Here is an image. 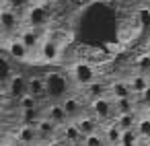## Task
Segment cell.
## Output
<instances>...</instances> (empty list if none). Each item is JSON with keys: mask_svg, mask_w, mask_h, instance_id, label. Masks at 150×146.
<instances>
[{"mask_svg": "<svg viewBox=\"0 0 150 146\" xmlns=\"http://www.w3.org/2000/svg\"><path fill=\"white\" fill-rule=\"evenodd\" d=\"M146 115H148V117H150V107H148V109H146Z\"/></svg>", "mask_w": 150, "mask_h": 146, "instance_id": "27", "label": "cell"}, {"mask_svg": "<svg viewBox=\"0 0 150 146\" xmlns=\"http://www.w3.org/2000/svg\"><path fill=\"white\" fill-rule=\"evenodd\" d=\"M0 35H2V29H0Z\"/></svg>", "mask_w": 150, "mask_h": 146, "instance_id": "28", "label": "cell"}, {"mask_svg": "<svg viewBox=\"0 0 150 146\" xmlns=\"http://www.w3.org/2000/svg\"><path fill=\"white\" fill-rule=\"evenodd\" d=\"M136 132H138V136H140L142 142H150V117L146 113L140 115V119L136 123Z\"/></svg>", "mask_w": 150, "mask_h": 146, "instance_id": "20", "label": "cell"}, {"mask_svg": "<svg viewBox=\"0 0 150 146\" xmlns=\"http://www.w3.org/2000/svg\"><path fill=\"white\" fill-rule=\"evenodd\" d=\"M60 138H62L68 146H82V140H84V136H82V132L78 130L76 121L64 123V125L60 128Z\"/></svg>", "mask_w": 150, "mask_h": 146, "instance_id": "9", "label": "cell"}, {"mask_svg": "<svg viewBox=\"0 0 150 146\" xmlns=\"http://www.w3.org/2000/svg\"><path fill=\"white\" fill-rule=\"evenodd\" d=\"M138 119H140V113H125V115H117L113 121L121 132H127V130H136Z\"/></svg>", "mask_w": 150, "mask_h": 146, "instance_id": "17", "label": "cell"}, {"mask_svg": "<svg viewBox=\"0 0 150 146\" xmlns=\"http://www.w3.org/2000/svg\"><path fill=\"white\" fill-rule=\"evenodd\" d=\"M8 95L15 97L17 101L21 97L29 95V76H25L21 72L19 74H11V78H8Z\"/></svg>", "mask_w": 150, "mask_h": 146, "instance_id": "6", "label": "cell"}, {"mask_svg": "<svg viewBox=\"0 0 150 146\" xmlns=\"http://www.w3.org/2000/svg\"><path fill=\"white\" fill-rule=\"evenodd\" d=\"M91 113H93V115L99 119V123H103V125L111 123V121L117 117L113 99H111L109 95H107V97H101V99H97V101H93V103H91Z\"/></svg>", "mask_w": 150, "mask_h": 146, "instance_id": "3", "label": "cell"}, {"mask_svg": "<svg viewBox=\"0 0 150 146\" xmlns=\"http://www.w3.org/2000/svg\"><path fill=\"white\" fill-rule=\"evenodd\" d=\"M127 84H129V89L134 91V95H142L148 86H150V76L148 74H142V72H132V74H127Z\"/></svg>", "mask_w": 150, "mask_h": 146, "instance_id": "14", "label": "cell"}, {"mask_svg": "<svg viewBox=\"0 0 150 146\" xmlns=\"http://www.w3.org/2000/svg\"><path fill=\"white\" fill-rule=\"evenodd\" d=\"M72 80V86L76 89H86L88 84L97 82L99 80V70L95 64L86 62V60H78V62H72L68 72H66Z\"/></svg>", "mask_w": 150, "mask_h": 146, "instance_id": "1", "label": "cell"}, {"mask_svg": "<svg viewBox=\"0 0 150 146\" xmlns=\"http://www.w3.org/2000/svg\"><path fill=\"white\" fill-rule=\"evenodd\" d=\"M113 105H115V113L117 115H125V113H138V105H136V99H113Z\"/></svg>", "mask_w": 150, "mask_h": 146, "instance_id": "18", "label": "cell"}, {"mask_svg": "<svg viewBox=\"0 0 150 146\" xmlns=\"http://www.w3.org/2000/svg\"><path fill=\"white\" fill-rule=\"evenodd\" d=\"M140 136L136 130H127V132H121V140H119V146H140Z\"/></svg>", "mask_w": 150, "mask_h": 146, "instance_id": "21", "label": "cell"}, {"mask_svg": "<svg viewBox=\"0 0 150 146\" xmlns=\"http://www.w3.org/2000/svg\"><path fill=\"white\" fill-rule=\"evenodd\" d=\"M82 146H107L105 144V138H103V134H91V136H86L84 140H82Z\"/></svg>", "mask_w": 150, "mask_h": 146, "instance_id": "23", "label": "cell"}, {"mask_svg": "<svg viewBox=\"0 0 150 146\" xmlns=\"http://www.w3.org/2000/svg\"><path fill=\"white\" fill-rule=\"evenodd\" d=\"M17 105H19V111H27V109H39L41 107V103L33 97V95H25V97H21L19 101H17Z\"/></svg>", "mask_w": 150, "mask_h": 146, "instance_id": "22", "label": "cell"}, {"mask_svg": "<svg viewBox=\"0 0 150 146\" xmlns=\"http://www.w3.org/2000/svg\"><path fill=\"white\" fill-rule=\"evenodd\" d=\"M146 146H150V142H148V144H146Z\"/></svg>", "mask_w": 150, "mask_h": 146, "instance_id": "29", "label": "cell"}, {"mask_svg": "<svg viewBox=\"0 0 150 146\" xmlns=\"http://www.w3.org/2000/svg\"><path fill=\"white\" fill-rule=\"evenodd\" d=\"M35 130H37L39 142H50V140H54V138H58V136H60V128H58L52 119H47L45 115L35 123Z\"/></svg>", "mask_w": 150, "mask_h": 146, "instance_id": "10", "label": "cell"}, {"mask_svg": "<svg viewBox=\"0 0 150 146\" xmlns=\"http://www.w3.org/2000/svg\"><path fill=\"white\" fill-rule=\"evenodd\" d=\"M39 60H41V64H54V62H58L60 58H62V54H64V45H60L58 41H54V39H47V37H43V41H41V45H39Z\"/></svg>", "mask_w": 150, "mask_h": 146, "instance_id": "4", "label": "cell"}, {"mask_svg": "<svg viewBox=\"0 0 150 146\" xmlns=\"http://www.w3.org/2000/svg\"><path fill=\"white\" fill-rule=\"evenodd\" d=\"M43 146H68V144H66V142H64V140H62V138L58 136V138H54V140H50V142H45Z\"/></svg>", "mask_w": 150, "mask_h": 146, "instance_id": "24", "label": "cell"}, {"mask_svg": "<svg viewBox=\"0 0 150 146\" xmlns=\"http://www.w3.org/2000/svg\"><path fill=\"white\" fill-rule=\"evenodd\" d=\"M4 47L8 52V56L17 62H29V56L31 52L25 47V43L19 39V37H13V39H4Z\"/></svg>", "mask_w": 150, "mask_h": 146, "instance_id": "7", "label": "cell"}, {"mask_svg": "<svg viewBox=\"0 0 150 146\" xmlns=\"http://www.w3.org/2000/svg\"><path fill=\"white\" fill-rule=\"evenodd\" d=\"M6 146H23V144H21V142H17V140H13V142H8Z\"/></svg>", "mask_w": 150, "mask_h": 146, "instance_id": "25", "label": "cell"}, {"mask_svg": "<svg viewBox=\"0 0 150 146\" xmlns=\"http://www.w3.org/2000/svg\"><path fill=\"white\" fill-rule=\"evenodd\" d=\"M132 66H134L136 72H142V74H148V76H150V54H146V52L138 54V56L134 58Z\"/></svg>", "mask_w": 150, "mask_h": 146, "instance_id": "19", "label": "cell"}, {"mask_svg": "<svg viewBox=\"0 0 150 146\" xmlns=\"http://www.w3.org/2000/svg\"><path fill=\"white\" fill-rule=\"evenodd\" d=\"M103 138H105V144L107 146H119V140H121V130L115 125V121L103 125Z\"/></svg>", "mask_w": 150, "mask_h": 146, "instance_id": "16", "label": "cell"}, {"mask_svg": "<svg viewBox=\"0 0 150 146\" xmlns=\"http://www.w3.org/2000/svg\"><path fill=\"white\" fill-rule=\"evenodd\" d=\"M29 95H33L41 105L50 101L47 97V86H45V76L43 74H31L29 76Z\"/></svg>", "mask_w": 150, "mask_h": 146, "instance_id": "8", "label": "cell"}, {"mask_svg": "<svg viewBox=\"0 0 150 146\" xmlns=\"http://www.w3.org/2000/svg\"><path fill=\"white\" fill-rule=\"evenodd\" d=\"M17 142H21L23 146H33L39 142V136H37V130L35 125H23L17 130Z\"/></svg>", "mask_w": 150, "mask_h": 146, "instance_id": "15", "label": "cell"}, {"mask_svg": "<svg viewBox=\"0 0 150 146\" xmlns=\"http://www.w3.org/2000/svg\"><path fill=\"white\" fill-rule=\"evenodd\" d=\"M43 115H45L47 119H52L58 128H62L64 123H68V121H70L60 101H50V103H47V107H45V111H43Z\"/></svg>", "mask_w": 150, "mask_h": 146, "instance_id": "12", "label": "cell"}, {"mask_svg": "<svg viewBox=\"0 0 150 146\" xmlns=\"http://www.w3.org/2000/svg\"><path fill=\"white\" fill-rule=\"evenodd\" d=\"M76 125H78V130L82 132V136H84V138H86V136H91V134H97V132H99V128H101L99 119H97L93 113H84V115H80V117L76 119Z\"/></svg>", "mask_w": 150, "mask_h": 146, "instance_id": "13", "label": "cell"}, {"mask_svg": "<svg viewBox=\"0 0 150 146\" xmlns=\"http://www.w3.org/2000/svg\"><path fill=\"white\" fill-rule=\"evenodd\" d=\"M109 97L111 99H134V91L129 89L125 78L109 80Z\"/></svg>", "mask_w": 150, "mask_h": 146, "instance_id": "11", "label": "cell"}, {"mask_svg": "<svg viewBox=\"0 0 150 146\" xmlns=\"http://www.w3.org/2000/svg\"><path fill=\"white\" fill-rule=\"evenodd\" d=\"M45 76V86H47V97L50 101H62L64 97L70 95L72 91V80L66 72L62 70H50Z\"/></svg>", "mask_w": 150, "mask_h": 146, "instance_id": "2", "label": "cell"}, {"mask_svg": "<svg viewBox=\"0 0 150 146\" xmlns=\"http://www.w3.org/2000/svg\"><path fill=\"white\" fill-rule=\"evenodd\" d=\"M60 103H62V107H64V111H66V115H68L70 121H76L80 115H84V101H82V97L70 93Z\"/></svg>", "mask_w": 150, "mask_h": 146, "instance_id": "5", "label": "cell"}, {"mask_svg": "<svg viewBox=\"0 0 150 146\" xmlns=\"http://www.w3.org/2000/svg\"><path fill=\"white\" fill-rule=\"evenodd\" d=\"M144 52H146V54H150V39L146 41V45H144Z\"/></svg>", "mask_w": 150, "mask_h": 146, "instance_id": "26", "label": "cell"}]
</instances>
